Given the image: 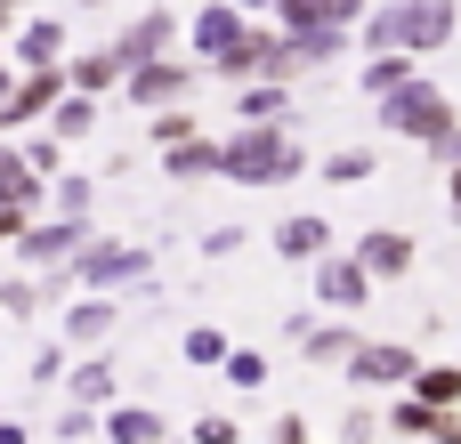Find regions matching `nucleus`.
<instances>
[{"mask_svg":"<svg viewBox=\"0 0 461 444\" xmlns=\"http://www.w3.org/2000/svg\"><path fill=\"white\" fill-rule=\"evenodd\" d=\"M219 170L243 178V186H284V178H300V146L276 121H251L235 146H219Z\"/></svg>","mask_w":461,"mask_h":444,"instance_id":"obj_1","label":"nucleus"},{"mask_svg":"<svg viewBox=\"0 0 461 444\" xmlns=\"http://www.w3.org/2000/svg\"><path fill=\"white\" fill-rule=\"evenodd\" d=\"M365 40L373 49H446L454 40V0H397V8H381L373 24H365Z\"/></svg>","mask_w":461,"mask_h":444,"instance_id":"obj_2","label":"nucleus"},{"mask_svg":"<svg viewBox=\"0 0 461 444\" xmlns=\"http://www.w3.org/2000/svg\"><path fill=\"white\" fill-rule=\"evenodd\" d=\"M454 121H461V113H454V97H446L438 81H421V73H413L405 89H389V97H381V129H397V138H413V146L446 138Z\"/></svg>","mask_w":461,"mask_h":444,"instance_id":"obj_3","label":"nucleus"},{"mask_svg":"<svg viewBox=\"0 0 461 444\" xmlns=\"http://www.w3.org/2000/svg\"><path fill=\"white\" fill-rule=\"evenodd\" d=\"M413 372H421V356L397 348V340H365L348 356V380H365V388H413Z\"/></svg>","mask_w":461,"mask_h":444,"instance_id":"obj_4","label":"nucleus"},{"mask_svg":"<svg viewBox=\"0 0 461 444\" xmlns=\"http://www.w3.org/2000/svg\"><path fill=\"white\" fill-rule=\"evenodd\" d=\"M357 259H365L373 283H397V275H413V235H405V226H373V235L357 243Z\"/></svg>","mask_w":461,"mask_h":444,"instance_id":"obj_5","label":"nucleus"},{"mask_svg":"<svg viewBox=\"0 0 461 444\" xmlns=\"http://www.w3.org/2000/svg\"><path fill=\"white\" fill-rule=\"evenodd\" d=\"M316 299H324V307H365V299H373L365 259H316Z\"/></svg>","mask_w":461,"mask_h":444,"instance_id":"obj_6","label":"nucleus"},{"mask_svg":"<svg viewBox=\"0 0 461 444\" xmlns=\"http://www.w3.org/2000/svg\"><path fill=\"white\" fill-rule=\"evenodd\" d=\"M276 251H284V259H324V251H332V226H324V218H284V226H276Z\"/></svg>","mask_w":461,"mask_h":444,"instance_id":"obj_7","label":"nucleus"},{"mask_svg":"<svg viewBox=\"0 0 461 444\" xmlns=\"http://www.w3.org/2000/svg\"><path fill=\"white\" fill-rule=\"evenodd\" d=\"M413 396H421V404H438V413L461 404V364H421V372H413Z\"/></svg>","mask_w":461,"mask_h":444,"instance_id":"obj_8","label":"nucleus"},{"mask_svg":"<svg viewBox=\"0 0 461 444\" xmlns=\"http://www.w3.org/2000/svg\"><path fill=\"white\" fill-rule=\"evenodd\" d=\"M405 81H413V49H381V57L365 65V89H373V97H389V89H405Z\"/></svg>","mask_w":461,"mask_h":444,"instance_id":"obj_9","label":"nucleus"},{"mask_svg":"<svg viewBox=\"0 0 461 444\" xmlns=\"http://www.w3.org/2000/svg\"><path fill=\"white\" fill-rule=\"evenodd\" d=\"M365 340L357 332H340V324H324V332H308V364H348Z\"/></svg>","mask_w":461,"mask_h":444,"instance_id":"obj_10","label":"nucleus"},{"mask_svg":"<svg viewBox=\"0 0 461 444\" xmlns=\"http://www.w3.org/2000/svg\"><path fill=\"white\" fill-rule=\"evenodd\" d=\"M429 413H438V404H421V396H413V388H405V404H397V413H389V421H381V429H389V437H429Z\"/></svg>","mask_w":461,"mask_h":444,"instance_id":"obj_11","label":"nucleus"},{"mask_svg":"<svg viewBox=\"0 0 461 444\" xmlns=\"http://www.w3.org/2000/svg\"><path fill=\"white\" fill-rule=\"evenodd\" d=\"M235 40H243V24H235V8H211V16H203V57H227Z\"/></svg>","mask_w":461,"mask_h":444,"instance_id":"obj_12","label":"nucleus"},{"mask_svg":"<svg viewBox=\"0 0 461 444\" xmlns=\"http://www.w3.org/2000/svg\"><path fill=\"white\" fill-rule=\"evenodd\" d=\"M170 170H178V178H203V170H219V146H203V138H178V146H170Z\"/></svg>","mask_w":461,"mask_h":444,"instance_id":"obj_13","label":"nucleus"},{"mask_svg":"<svg viewBox=\"0 0 461 444\" xmlns=\"http://www.w3.org/2000/svg\"><path fill=\"white\" fill-rule=\"evenodd\" d=\"M324 178H332V186H357V178H373V154H365V146H348V154H332V162H324Z\"/></svg>","mask_w":461,"mask_h":444,"instance_id":"obj_14","label":"nucleus"},{"mask_svg":"<svg viewBox=\"0 0 461 444\" xmlns=\"http://www.w3.org/2000/svg\"><path fill=\"white\" fill-rule=\"evenodd\" d=\"M113 437H122V444H154L162 429H154V413H122V421H113Z\"/></svg>","mask_w":461,"mask_h":444,"instance_id":"obj_15","label":"nucleus"},{"mask_svg":"<svg viewBox=\"0 0 461 444\" xmlns=\"http://www.w3.org/2000/svg\"><path fill=\"white\" fill-rule=\"evenodd\" d=\"M276 113H284V89H251L243 97V121H276Z\"/></svg>","mask_w":461,"mask_h":444,"instance_id":"obj_16","label":"nucleus"},{"mask_svg":"<svg viewBox=\"0 0 461 444\" xmlns=\"http://www.w3.org/2000/svg\"><path fill=\"white\" fill-rule=\"evenodd\" d=\"M227 380H235V388H259V380H267V356H227Z\"/></svg>","mask_w":461,"mask_h":444,"instance_id":"obj_17","label":"nucleus"},{"mask_svg":"<svg viewBox=\"0 0 461 444\" xmlns=\"http://www.w3.org/2000/svg\"><path fill=\"white\" fill-rule=\"evenodd\" d=\"M429 444H461V404H446V413H429Z\"/></svg>","mask_w":461,"mask_h":444,"instance_id":"obj_18","label":"nucleus"},{"mask_svg":"<svg viewBox=\"0 0 461 444\" xmlns=\"http://www.w3.org/2000/svg\"><path fill=\"white\" fill-rule=\"evenodd\" d=\"M186 356H194V364H219L227 340H219V332H186Z\"/></svg>","mask_w":461,"mask_h":444,"instance_id":"obj_19","label":"nucleus"},{"mask_svg":"<svg viewBox=\"0 0 461 444\" xmlns=\"http://www.w3.org/2000/svg\"><path fill=\"white\" fill-rule=\"evenodd\" d=\"M373 429H381V413H348L340 421V444H373Z\"/></svg>","mask_w":461,"mask_h":444,"instance_id":"obj_20","label":"nucleus"},{"mask_svg":"<svg viewBox=\"0 0 461 444\" xmlns=\"http://www.w3.org/2000/svg\"><path fill=\"white\" fill-rule=\"evenodd\" d=\"M170 89H178V73H170V65H162V73H138V97H146V105H154V97H170Z\"/></svg>","mask_w":461,"mask_h":444,"instance_id":"obj_21","label":"nucleus"},{"mask_svg":"<svg viewBox=\"0 0 461 444\" xmlns=\"http://www.w3.org/2000/svg\"><path fill=\"white\" fill-rule=\"evenodd\" d=\"M429 154H438V162L454 170V162H461V121H454V129H446V138H429Z\"/></svg>","mask_w":461,"mask_h":444,"instance_id":"obj_22","label":"nucleus"},{"mask_svg":"<svg viewBox=\"0 0 461 444\" xmlns=\"http://www.w3.org/2000/svg\"><path fill=\"white\" fill-rule=\"evenodd\" d=\"M0 194H24V178H16V162L0 154Z\"/></svg>","mask_w":461,"mask_h":444,"instance_id":"obj_23","label":"nucleus"},{"mask_svg":"<svg viewBox=\"0 0 461 444\" xmlns=\"http://www.w3.org/2000/svg\"><path fill=\"white\" fill-rule=\"evenodd\" d=\"M276 444H308V429L300 421H276Z\"/></svg>","mask_w":461,"mask_h":444,"instance_id":"obj_24","label":"nucleus"},{"mask_svg":"<svg viewBox=\"0 0 461 444\" xmlns=\"http://www.w3.org/2000/svg\"><path fill=\"white\" fill-rule=\"evenodd\" d=\"M446 194H454V218H461V162L446 170Z\"/></svg>","mask_w":461,"mask_h":444,"instance_id":"obj_25","label":"nucleus"},{"mask_svg":"<svg viewBox=\"0 0 461 444\" xmlns=\"http://www.w3.org/2000/svg\"><path fill=\"white\" fill-rule=\"evenodd\" d=\"M243 8H259V0H243Z\"/></svg>","mask_w":461,"mask_h":444,"instance_id":"obj_26","label":"nucleus"}]
</instances>
